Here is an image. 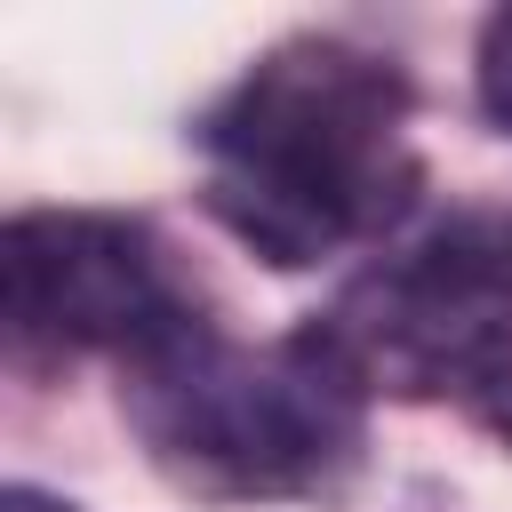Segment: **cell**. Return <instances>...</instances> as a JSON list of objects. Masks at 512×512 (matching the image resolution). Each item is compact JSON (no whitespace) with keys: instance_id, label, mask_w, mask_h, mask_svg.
<instances>
[{"instance_id":"cell-3","label":"cell","mask_w":512,"mask_h":512,"mask_svg":"<svg viewBox=\"0 0 512 512\" xmlns=\"http://www.w3.org/2000/svg\"><path fill=\"white\" fill-rule=\"evenodd\" d=\"M312 328L360 392L488 408L512 384V208H448L384 240Z\"/></svg>"},{"instance_id":"cell-1","label":"cell","mask_w":512,"mask_h":512,"mask_svg":"<svg viewBox=\"0 0 512 512\" xmlns=\"http://www.w3.org/2000/svg\"><path fill=\"white\" fill-rule=\"evenodd\" d=\"M408 112V72L360 40L296 32L264 48L192 128L208 160V216L280 272L384 240L424 184Z\"/></svg>"},{"instance_id":"cell-4","label":"cell","mask_w":512,"mask_h":512,"mask_svg":"<svg viewBox=\"0 0 512 512\" xmlns=\"http://www.w3.org/2000/svg\"><path fill=\"white\" fill-rule=\"evenodd\" d=\"M0 272H8V344L24 360H64V352L128 360L160 328L200 312L176 288L144 216L24 208L0 232Z\"/></svg>"},{"instance_id":"cell-5","label":"cell","mask_w":512,"mask_h":512,"mask_svg":"<svg viewBox=\"0 0 512 512\" xmlns=\"http://www.w3.org/2000/svg\"><path fill=\"white\" fill-rule=\"evenodd\" d=\"M472 96L488 112V128L512 136V8H496L480 24V56H472Z\"/></svg>"},{"instance_id":"cell-6","label":"cell","mask_w":512,"mask_h":512,"mask_svg":"<svg viewBox=\"0 0 512 512\" xmlns=\"http://www.w3.org/2000/svg\"><path fill=\"white\" fill-rule=\"evenodd\" d=\"M0 512H80V504H64V496H48V488H32V480H8Z\"/></svg>"},{"instance_id":"cell-2","label":"cell","mask_w":512,"mask_h":512,"mask_svg":"<svg viewBox=\"0 0 512 512\" xmlns=\"http://www.w3.org/2000/svg\"><path fill=\"white\" fill-rule=\"evenodd\" d=\"M120 408L144 456L216 504H312L368 456V392L312 320L256 352L184 312L120 360Z\"/></svg>"}]
</instances>
